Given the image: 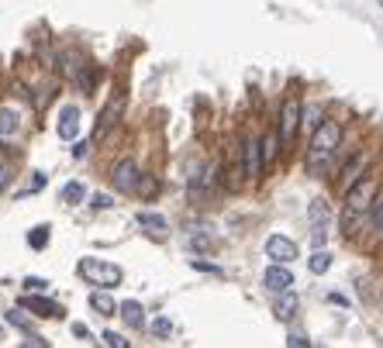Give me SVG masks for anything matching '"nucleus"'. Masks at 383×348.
<instances>
[{
	"instance_id": "nucleus-1",
	"label": "nucleus",
	"mask_w": 383,
	"mask_h": 348,
	"mask_svg": "<svg viewBox=\"0 0 383 348\" xmlns=\"http://www.w3.org/2000/svg\"><path fill=\"white\" fill-rule=\"evenodd\" d=\"M373 200H377V179H373V176H363V179H356V183L345 190L342 235H352V231H356V224L373 211Z\"/></svg>"
},
{
	"instance_id": "nucleus-2",
	"label": "nucleus",
	"mask_w": 383,
	"mask_h": 348,
	"mask_svg": "<svg viewBox=\"0 0 383 348\" xmlns=\"http://www.w3.org/2000/svg\"><path fill=\"white\" fill-rule=\"evenodd\" d=\"M342 145V125L339 121H321L314 134H311V148L304 159V169L311 176H321V169L328 166V159L335 155V148Z\"/></svg>"
},
{
	"instance_id": "nucleus-3",
	"label": "nucleus",
	"mask_w": 383,
	"mask_h": 348,
	"mask_svg": "<svg viewBox=\"0 0 383 348\" xmlns=\"http://www.w3.org/2000/svg\"><path fill=\"white\" fill-rule=\"evenodd\" d=\"M76 272L83 276L86 283L104 286V290H114V286H121V279H125L121 265H114V262H107V259H93V256H86V259L76 262Z\"/></svg>"
},
{
	"instance_id": "nucleus-4",
	"label": "nucleus",
	"mask_w": 383,
	"mask_h": 348,
	"mask_svg": "<svg viewBox=\"0 0 383 348\" xmlns=\"http://www.w3.org/2000/svg\"><path fill=\"white\" fill-rule=\"evenodd\" d=\"M304 125V107H300L297 97H287L283 100V107H280V141L283 145H290L294 138H297V128Z\"/></svg>"
},
{
	"instance_id": "nucleus-5",
	"label": "nucleus",
	"mask_w": 383,
	"mask_h": 348,
	"mask_svg": "<svg viewBox=\"0 0 383 348\" xmlns=\"http://www.w3.org/2000/svg\"><path fill=\"white\" fill-rule=\"evenodd\" d=\"M328 204L318 197V200H311V207H307V221H311V242H314V249H321L325 245V238H328Z\"/></svg>"
},
{
	"instance_id": "nucleus-6",
	"label": "nucleus",
	"mask_w": 383,
	"mask_h": 348,
	"mask_svg": "<svg viewBox=\"0 0 383 348\" xmlns=\"http://www.w3.org/2000/svg\"><path fill=\"white\" fill-rule=\"evenodd\" d=\"M266 259L290 265V262L297 259V242L287 238V235H269V238H266Z\"/></svg>"
},
{
	"instance_id": "nucleus-7",
	"label": "nucleus",
	"mask_w": 383,
	"mask_h": 348,
	"mask_svg": "<svg viewBox=\"0 0 383 348\" xmlns=\"http://www.w3.org/2000/svg\"><path fill=\"white\" fill-rule=\"evenodd\" d=\"M111 183H114V190H121V193H135V190L142 186V173H138V166H135L131 159H125V162L114 166Z\"/></svg>"
},
{
	"instance_id": "nucleus-8",
	"label": "nucleus",
	"mask_w": 383,
	"mask_h": 348,
	"mask_svg": "<svg viewBox=\"0 0 383 348\" xmlns=\"http://www.w3.org/2000/svg\"><path fill=\"white\" fill-rule=\"evenodd\" d=\"M262 286H266L269 293H283V290H294V272H290L283 262H273V265L266 269V276H262Z\"/></svg>"
},
{
	"instance_id": "nucleus-9",
	"label": "nucleus",
	"mask_w": 383,
	"mask_h": 348,
	"mask_svg": "<svg viewBox=\"0 0 383 348\" xmlns=\"http://www.w3.org/2000/svg\"><path fill=\"white\" fill-rule=\"evenodd\" d=\"M242 155H246V176L259 179L266 173V162H262V138H246L242 141Z\"/></svg>"
},
{
	"instance_id": "nucleus-10",
	"label": "nucleus",
	"mask_w": 383,
	"mask_h": 348,
	"mask_svg": "<svg viewBox=\"0 0 383 348\" xmlns=\"http://www.w3.org/2000/svg\"><path fill=\"white\" fill-rule=\"evenodd\" d=\"M121 111H125V93H114V97H111V104L100 111V118H97V131H93V134H97V138H104L107 131L121 121Z\"/></svg>"
},
{
	"instance_id": "nucleus-11",
	"label": "nucleus",
	"mask_w": 383,
	"mask_h": 348,
	"mask_svg": "<svg viewBox=\"0 0 383 348\" xmlns=\"http://www.w3.org/2000/svg\"><path fill=\"white\" fill-rule=\"evenodd\" d=\"M21 134V114L14 107H0V148H11Z\"/></svg>"
},
{
	"instance_id": "nucleus-12",
	"label": "nucleus",
	"mask_w": 383,
	"mask_h": 348,
	"mask_svg": "<svg viewBox=\"0 0 383 348\" xmlns=\"http://www.w3.org/2000/svg\"><path fill=\"white\" fill-rule=\"evenodd\" d=\"M135 221H138V228H142V231H145L152 242H166V238H170V221L163 218V214L142 211V214H138Z\"/></svg>"
},
{
	"instance_id": "nucleus-13",
	"label": "nucleus",
	"mask_w": 383,
	"mask_h": 348,
	"mask_svg": "<svg viewBox=\"0 0 383 348\" xmlns=\"http://www.w3.org/2000/svg\"><path fill=\"white\" fill-rule=\"evenodd\" d=\"M55 131H59V138H62V141H76V138H80V111H76L73 104H69V107H62Z\"/></svg>"
},
{
	"instance_id": "nucleus-14",
	"label": "nucleus",
	"mask_w": 383,
	"mask_h": 348,
	"mask_svg": "<svg viewBox=\"0 0 383 348\" xmlns=\"http://www.w3.org/2000/svg\"><path fill=\"white\" fill-rule=\"evenodd\" d=\"M297 293L294 290H283V293H276V307H273V314H276V321H294L297 317Z\"/></svg>"
},
{
	"instance_id": "nucleus-15",
	"label": "nucleus",
	"mask_w": 383,
	"mask_h": 348,
	"mask_svg": "<svg viewBox=\"0 0 383 348\" xmlns=\"http://www.w3.org/2000/svg\"><path fill=\"white\" fill-rule=\"evenodd\" d=\"M21 307H25V310H35L39 317H66L62 307L55 304V300H45V297H25Z\"/></svg>"
},
{
	"instance_id": "nucleus-16",
	"label": "nucleus",
	"mask_w": 383,
	"mask_h": 348,
	"mask_svg": "<svg viewBox=\"0 0 383 348\" xmlns=\"http://www.w3.org/2000/svg\"><path fill=\"white\" fill-rule=\"evenodd\" d=\"M366 162H370V155H363V152H359V155H352V159L345 162V169H342V186H345V190H349L356 179H363V169H366Z\"/></svg>"
},
{
	"instance_id": "nucleus-17",
	"label": "nucleus",
	"mask_w": 383,
	"mask_h": 348,
	"mask_svg": "<svg viewBox=\"0 0 383 348\" xmlns=\"http://www.w3.org/2000/svg\"><path fill=\"white\" fill-rule=\"evenodd\" d=\"M90 307H93V310H97L100 317H114V314L121 310V307H118V304H114V300H111V293H107L104 286L90 293Z\"/></svg>"
},
{
	"instance_id": "nucleus-18",
	"label": "nucleus",
	"mask_w": 383,
	"mask_h": 348,
	"mask_svg": "<svg viewBox=\"0 0 383 348\" xmlns=\"http://www.w3.org/2000/svg\"><path fill=\"white\" fill-rule=\"evenodd\" d=\"M118 314H121V321H125V324L131 328V331L145 328V314H142V304H138V300H125Z\"/></svg>"
},
{
	"instance_id": "nucleus-19",
	"label": "nucleus",
	"mask_w": 383,
	"mask_h": 348,
	"mask_svg": "<svg viewBox=\"0 0 383 348\" xmlns=\"http://www.w3.org/2000/svg\"><path fill=\"white\" fill-rule=\"evenodd\" d=\"M83 197H86V186L80 183V179H69V183L62 186V193H59V200H62V204H69V207L83 204Z\"/></svg>"
},
{
	"instance_id": "nucleus-20",
	"label": "nucleus",
	"mask_w": 383,
	"mask_h": 348,
	"mask_svg": "<svg viewBox=\"0 0 383 348\" xmlns=\"http://www.w3.org/2000/svg\"><path fill=\"white\" fill-rule=\"evenodd\" d=\"M280 145H283V141H280V134H273V131H269V134H262V162H266V169L276 162V148H280Z\"/></svg>"
},
{
	"instance_id": "nucleus-21",
	"label": "nucleus",
	"mask_w": 383,
	"mask_h": 348,
	"mask_svg": "<svg viewBox=\"0 0 383 348\" xmlns=\"http://www.w3.org/2000/svg\"><path fill=\"white\" fill-rule=\"evenodd\" d=\"M187 245H190L194 252H211V249H214V235H211V231H190Z\"/></svg>"
},
{
	"instance_id": "nucleus-22",
	"label": "nucleus",
	"mask_w": 383,
	"mask_h": 348,
	"mask_svg": "<svg viewBox=\"0 0 383 348\" xmlns=\"http://www.w3.org/2000/svg\"><path fill=\"white\" fill-rule=\"evenodd\" d=\"M307 269H311L314 276H321V272H328V269H332V252H325V249H318V252L311 256V262H307Z\"/></svg>"
},
{
	"instance_id": "nucleus-23",
	"label": "nucleus",
	"mask_w": 383,
	"mask_h": 348,
	"mask_svg": "<svg viewBox=\"0 0 383 348\" xmlns=\"http://www.w3.org/2000/svg\"><path fill=\"white\" fill-rule=\"evenodd\" d=\"M21 310H25V307H21ZM21 310H18V307H14V310H7V314H4V321H7V324H14V328L32 331V317H28V314H21Z\"/></svg>"
},
{
	"instance_id": "nucleus-24",
	"label": "nucleus",
	"mask_w": 383,
	"mask_h": 348,
	"mask_svg": "<svg viewBox=\"0 0 383 348\" xmlns=\"http://www.w3.org/2000/svg\"><path fill=\"white\" fill-rule=\"evenodd\" d=\"M28 245H32V249H45V245H48V228H32V231H28Z\"/></svg>"
},
{
	"instance_id": "nucleus-25",
	"label": "nucleus",
	"mask_w": 383,
	"mask_h": 348,
	"mask_svg": "<svg viewBox=\"0 0 383 348\" xmlns=\"http://www.w3.org/2000/svg\"><path fill=\"white\" fill-rule=\"evenodd\" d=\"M370 221H373V231L383 235V193L373 200V211H370Z\"/></svg>"
},
{
	"instance_id": "nucleus-26",
	"label": "nucleus",
	"mask_w": 383,
	"mask_h": 348,
	"mask_svg": "<svg viewBox=\"0 0 383 348\" xmlns=\"http://www.w3.org/2000/svg\"><path fill=\"white\" fill-rule=\"evenodd\" d=\"M90 207H93V211H111V207H114V197H111V193H93V197H90Z\"/></svg>"
},
{
	"instance_id": "nucleus-27",
	"label": "nucleus",
	"mask_w": 383,
	"mask_h": 348,
	"mask_svg": "<svg viewBox=\"0 0 383 348\" xmlns=\"http://www.w3.org/2000/svg\"><path fill=\"white\" fill-rule=\"evenodd\" d=\"M318 125H321V111H318V107H304V128H318Z\"/></svg>"
},
{
	"instance_id": "nucleus-28",
	"label": "nucleus",
	"mask_w": 383,
	"mask_h": 348,
	"mask_svg": "<svg viewBox=\"0 0 383 348\" xmlns=\"http://www.w3.org/2000/svg\"><path fill=\"white\" fill-rule=\"evenodd\" d=\"M100 338H104V345L107 348H128V338H121L118 331H104Z\"/></svg>"
},
{
	"instance_id": "nucleus-29",
	"label": "nucleus",
	"mask_w": 383,
	"mask_h": 348,
	"mask_svg": "<svg viewBox=\"0 0 383 348\" xmlns=\"http://www.w3.org/2000/svg\"><path fill=\"white\" fill-rule=\"evenodd\" d=\"M25 290H32V293H45V290H48V279H42V276H28V279H25Z\"/></svg>"
},
{
	"instance_id": "nucleus-30",
	"label": "nucleus",
	"mask_w": 383,
	"mask_h": 348,
	"mask_svg": "<svg viewBox=\"0 0 383 348\" xmlns=\"http://www.w3.org/2000/svg\"><path fill=\"white\" fill-rule=\"evenodd\" d=\"M152 331H156L159 338H170V335H173V324L166 321V317H156V321H152Z\"/></svg>"
},
{
	"instance_id": "nucleus-31",
	"label": "nucleus",
	"mask_w": 383,
	"mask_h": 348,
	"mask_svg": "<svg viewBox=\"0 0 383 348\" xmlns=\"http://www.w3.org/2000/svg\"><path fill=\"white\" fill-rule=\"evenodd\" d=\"M11 179H14V169H11L7 162H0V193L11 186Z\"/></svg>"
},
{
	"instance_id": "nucleus-32",
	"label": "nucleus",
	"mask_w": 383,
	"mask_h": 348,
	"mask_svg": "<svg viewBox=\"0 0 383 348\" xmlns=\"http://www.w3.org/2000/svg\"><path fill=\"white\" fill-rule=\"evenodd\" d=\"M287 345H290V348H307V345H311V338H307V335H300V331H290Z\"/></svg>"
},
{
	"instance_id": "nucleus-33",
	"label": "nucleus",
	"mask_w": 383,
	"mask_h": 348,
	"mask_svg": "<svg viewBox=\"0 0 383 348\" xmlns=\"http://www.w3.org/2000/svg\"><path fill=\"white\" fill-rule=\"evenodd\" d=\"M73 335H76L80 342H93V338H90V328H86V324H73Z\"/></svg>"
},
{
	"instance_id": "nucleus-34",
	"label": "nucleus",
	"mask_w": 383,
	"mask_h": 348,
	"mask_svg": "<svg viewBox=\"0 0 383 348\" xmlns=\"http://www.w3.org/2000/svg\"><path fill=\"white\" fill-rule=\"evenodd\" d=\"M25 345H28V348H48V342L39 338V335H28V338H25Z\"/></svg>"
},
{
	"instance_id": "nucleus-35",
	"label": "nucleus",
	"mask_w": 383,
	"mask_h": 348,
	"mask_svg": "<svg viewBox=\"0 0 383 348\" xmlns=\"http://www.w3.org/2000/svg\"><path fill=\"white\" fill-rule=\"evenodd\" d=\"M194 269H201V272H214V276H221V269L211 265V262H194Z\"/></svg>"
},
{
	"instance_id": "nucleus-36",
	"label": "nucleus",
	"mask_w": 383,
	"mask_h": 348,
	"mask_svg": "<svg viewBox=\"0 0 383 348\" xmlns=\"http://www.w3.org/2000/svg\"><path fill=\"white\" fill-rule=\"evenodd\" d=\"M45 179H48L45 173H35V179H32V190H42V186H45Z\"/></svg>"
},
{
	"instance_id": "nucleus-37",
	"label": "nucleus",
	"mask_w": 383,
	"mask_h": 348,
	"mask_svg": "<svg viewBox=\"0 0 383 348\" xmlns=\"http://www.w3.org/2000/svg\"><path fill=\"white\" fill-rule=\"evenodd\" d=\"M0 338H4V324H0Z\"/></svg>"
}]
</instances>
